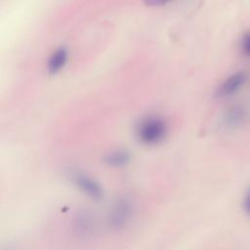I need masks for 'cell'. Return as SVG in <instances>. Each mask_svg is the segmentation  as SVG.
I'll return each mask as SVG.
<instances>
[{"instance_id":"10","label":"cell","mask_w":250,"mask_h":250,"mask_svg":"<svg viewBox=\"0 0 250 250\" xmlns=\"http://www.w3.org/2000/svg\"><path fill=\"white\" fill-rule=\"evenodd\" d=\"M242 206H243L244 212L250 217V188L247 189V191L244 195Z\"/></svg>"},{"instance_id":"3","label":"cell","mask_w":250,"mask_h":250,"mask_svg":"<svg viewBox=\"0 0 250 250\" xmlns=\"http://www.w3.org/2000/svg\"><path fill=\"white\" fill-rule=\"evenodd\" d=\"M71 181L76 188H78L87 196L99 200L104 195L102 186L92 177L81 172H74L71 174Z\"/></svg>"},{"instance_id":"1","label":"cell","mask_w":250,"mask_h":250,"mask_svg":"<svg viewBox=\"0 0 250 250\" xmlns=\"http://www.w3.org/2000/svg\"><path fill=\"white\" fill-rule=\"evenodd\" d=\"M167 134V124L163 118L149 115L141 120L137 127V136L141 143L148 146L162 142Z\"/></svg>"},{"instance_id":"5","label":"cell","mask_w":250,"mask_h":250,"mask_svg":"<svg viewBox=\"0 0 250 250\" xmlns=\"http://www.w3.org/2000/svg\"><path fill=\"white\" fill-rule=\"evenodd\" d=\"M247 118V110L241 104H233L229 106L224 114V124L229 128H238Z\"/></svg>"},{"instance_id":"8","label":"cell","mask_w":250,"mask_h":250,"mask_svg":"<svg viewBox=\"0 0 250 250\" xmlns=\"http://www.w3.org/2000/svg\"><path fill=\"white\" fill-rule=\"evenodd\" d=\"M131 160V155L127 150L118 149L108 152L104 156V163L110 167H124Z\"/></svg>"},{"instance_id":"2","label":"cell","mask_w":250,"mask_h":250,"mask_svg":"<svg viewBox=\"0 0 250 250\" xmlns=\"http://www.w3.org/2000/svg\"><path fill=\"white\" fill-rule=\"evenodd\" d=\"M132 214V202L127 198H120L113 204L110 209L108 215V225L113 229H121L128 224Z\"/></svg>"},{"instance_id":"7","label":"cell","mask_w":250,"mask_h":250,"mask_svg":"<svg viewBox=\"0 0 250 250\" xmlns=\"http://www.w3.org/2000/svg\"><path fill=\"white\" fill-rule=\"evenodd\" d=\"M95 227V220L87 211H82L78 213L74 219V228L75 230L83 235H87L93 230Z\"/></svg>"},{"instance_id":"6","label":"cell","mask_w":250,"mask_h":250,"mask_svg":"<svg viewBox=\"0 0 250 250\" xmlns=\"http://www.w3.org/2000/svg\"><path fill=\"white\" fill-rule=\"evenodd\" d=\"M68 59V52L65 47H60L53 52L48 61V71L51 74L60 72L65 65Z\"/></svg>"},{"instance_id":"4","label":"cell","mask_w":250,"mask_h":250,"mask_svg":"<svg viewBox=\"0 0 250 250\" xmlns=\"http://www.w3.org/2000/svg\"><path fill=\"white\" fill-rule=\"evenodd\" d=\"M246 75L242 71H237L227 77L218 87L216 95L220 98H228L234 95L243 86Z\"/></svg>"},{"instance_id":"9","label":"cell","mask_w":250,"mask_h":250,"mask_svg":"<svg viewBox=\"0 0 250 250\" xmlns=\"http://www.w3.org/2000/svg\"><path fill=\"white\" fill-rule=\"evenodd\" d=\"M241 50L246 57L250 58V31L246 32L242 37Z\"/></svg>"}]
</instances>
